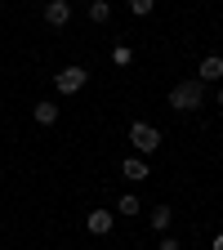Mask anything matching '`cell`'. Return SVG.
Wrapping results in <instances>:
<instances>
[{"instance_id": "1", "label": "cell", "mask_w": 223, "mask_h": 250, "mask_svg": "<svg viewBox=\"0 0 223 250\" xmlns=\"http://www.w3.org/2000/svg\"><path fill=\"white\" fill-rule=\"evenodd\" d=\"M201 99H205V85H201V81H179V85L170 89V107H174V112H197Z\"/></svg>"}, {"instance_id": "2", "label": "cell", "mask_w": 223, "mask_h": 250, "mask_svg": "<svg viewBox=\"0 0 223 250\" xmlns=\"http://www.w3.org/2000/svg\"><path fill=\"white\" fill-rule=\"evenodd\" d=\"M130 143L139 147V156H152L156 147H161V130L147 125V121H134V125H130Z\"/></svg>"}, {"instance_id": "3", "label": "cell", "mask_w": 223, "mask_h": 250, "mask_svg": "<svg viewBox=\"0 0 223 250\" xmlns=\"http://www.w3.org/2000/svg\"><path fill=\"white\" fill-rule=\"evenodd\" d=\"M85 81H89L85 67H62V72L54 76V89H58V94H76V89H85Z\"/></svg>"}, {"instance_id": "4", "label": "cell", "mask_w": 223, "mask_h": 250, "mask_svg": "<svg viewBox=\"0 0 223 250\" xmlns=\"http://www.w3.org/2000/svg\"><path fill=\"white\" fill-rule=\"evenodd\" d=\"M45 22L49 27H67L72 22V0H49L45 5Z\"/></svg>"}, {"instance_id": "5", "label": "cell", "mask_w": 223, "mask_h": 250, "mask_svg": "<svg viewBox=\"0 0 223 250\" xmlns=\"http://www.w3.org/2000/svg\"><path fill=\"white\" fill-rule=\"evenodd\" d=\"M197 81H201V85H205V81H223V58H219V54L201 58V67H197Z\"/></svg>"}, {"instance_id": "6", "label": "cell", "mask_w": 223, "mask_h": 250, "mask_svg": "<svg viewBox=\"0 0 223 250\" xmlns=\"http://www.w3.org/2000/svg\"><path fill=\"white\" fill-rule=\"evenodd\" d=\"M112 224H116V214H107V210H89V219H85V228H89L94 237L112 232Z\"/></svg>"}, {"instance_id": "7", "label": "cell", "mask_w": 223, "mask_h": 250, "mask_svg": "<svg viewBox=\"0 0 223 250\" xmlns=\"http://www.w3.org/2000/svg\"><path fill=\"white\" fill-rule=\"evenodd\" d=\"M125 179H147V156H130V161L121 166Z\"/></svg>"}, {"instance_id": "8", "label": "cell", "mask_w": 223, "mask_h": 250, "mask_svg": "<svg viewBox=\"0 0 223 250\" xmlns=\"http://www.w3.org/2000/svg\"><path fill=\"white\" fill-rule=\"evenodd\" d=\"M170 219H174L170 206H156V210H152V228H156V232H165V228H170Z\"/></svg>"}, {"instance_id": "9", "label": "cell", "mask_w": 223, "mask_h": 250, "mask_svg": "<svg viewBox=\"0 0 223 250\" xmlns=\"http://www.w3.org/2000/svg\"><path fill=\"white\" fill-rule=\"evenodd\" d=\"M36 121H41V125H54V121H58V103H49V99L36 103Z\"/></svg>"}, {"instance_id": "10", "label": "cell", "mask_w": 223, "mask_h": 250, "mask_svg": "<svg viewBox=\"0 0 223 250\" xmlns=\"http://www.w3.org/2000/svg\"><path fill=\"white\" fill-rule=\"evenodd\" d=\"M89 18L94 22H107L112 18V5H107V0H94V5H89Z\"/></svg>"}, {"instance_id": "11", "label": "cell", "mask_w": 223, "mask_h": 250, "mask_svg": "<svg viewBox=\"0 0 223 250\" xmlns=\"http://www.w3.org/2000/svg\"><path fill=\"white\" fill-rule=\"evenodd\" d=\"M152 9H156V0H130V14L134 18H147Z\"/></svg>"}, {"instance_id": "12", "label": "cell", "mask_w": 223, "mask_h": 250, "mask_svg": "<svg viewBox=\"0 0 223 250\" xmlns=\"http://www.w3.org/2000/svg\"><path fill=\"white\" fill-rule=\"evenodd\" d=\"M116 210H121V214H139V197H121Z\"/></svg>"}, {"instance_id": "13", "label": "cell", "mask_w": 223, "mask_h": 250, "mask_svg": "<svg viewBox=\"0 0 223 250\" xmlns=\"http://www.w3.org/2000/svg\"><path fill=\"white\" fill-rule=\"evenodd\" d=\"M161 250H179V241H174V237H165V241H161Z\"/></svg>"}, {"instance_id": "14", "label": "cell", "mask_w": 223, "mask_h": 250, "mask_svg": "<svg viewBox=\"0 0 223 250\" xmlns=\"http://www.w3.org/2000/svg\"><path fill=\"white\" fill-rule=\"evenodd\" d=\"M214 250H223V232H219V237H214Z\"/></svg>"}, {"instance_id": "15", "label": "cell", "mask_w": 223, "mask_h": 250, "mask_svg": "<svg viewBox=\"0 0 223 250\" xmlns=\"http://www.w3.org/2000/svg\"><path fill=\"white\" fill-rule=\"evenodd\" d=\"M219 107H223V89H219Z\"/></svg>"}]
</instances>
